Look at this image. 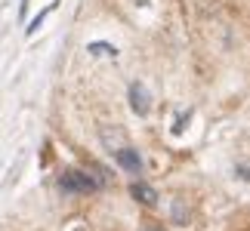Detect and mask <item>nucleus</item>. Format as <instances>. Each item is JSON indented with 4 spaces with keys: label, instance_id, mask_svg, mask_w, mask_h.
Returning a JSON list of instances; mask_svg holds the SVG:
<instances>
[{
    "label": "nucleus",
    "instance_id": "obj_1",
    "mask_svg": "<svg viewBox=\"0 0 250 231\" xmlns=\"http://www.w3.org/2000/svg\"><path fill=\"white\" fill-rule=\"evenodd\" d=\"M102 182L90 176L86 170H65L59 176V188L65 191V194H90V191H96Z\"/></svg>",
    "mask_w": 250,
    "mask_h": 231
},
{
    "label": "nucleus",
    "instance_id": "obj_2",
    "mask_svg": "<svg viewBox=\"0 0 250 231\" xmlns=\"http://www.w3.org/2000/svg\"><path fill=\"white\" fill-rule=\"evenodd\" d=\"M114 160H118L121 170H127L130 176H142V154L133 148V145H124L114 151Z\"/></svg>",
    "mask_w": 250,
    "mask_h": 231
},
{
    "label": "nucleus",
    "instance_id": "obj_3",
    "mask_svg": "<svg viewBox=\"0 0 250 231\" xmlns=\"http://www.w3.org/2000/svg\"><path fill=\"white\" fill-rule=\"evenodd\" d=\"M130 108L139 114H148V108H151V96H148V90L142 83H130Z\"/></svg>",
    "mask_w": 250,
    "mask_h": 231
},
{
    "label": "nucleus",
    "instance_id": "obj_4",
    "mask_svg": "<svg viewBox=\"0 0 250 231\" xmlns=\"http://www.w3.org/2000/svg\"><path fill=\"white\" fill-rule=\"evenodd\" d=\"M130 194L136 197L139 204H146V207L158 204V191L151 188V185H146V182H133V185H130Z\"/></svg>",
    "mask_w": 250,
    "mask_h": 231
},
{
    "label": "nucleus",
    "instance_id": "obj_5",
    "mask_svg": "<svg viewBox=\"0 0 250 231\" xmlns=\"http://www.w3.org/2000/svg\"><path fill=\"white\" fill-rule=\"evenodd\" d=\"M142 231H161V228H142Z\"/></svg>",
    "mask_w": 250,
    "mask_h": 231
}]
</instances>
